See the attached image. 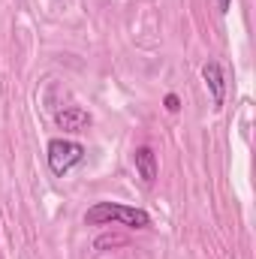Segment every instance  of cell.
I'll use <instances>...</instances> for the list:
<instances>
[{"label": "cell", "mask_w": 256, "mask_h": 259, "mask_svg": "<svg viewBox=\"0 0 256 259\" xmlns=\"http://www.w3.org/2000/svg\"><path fill=\"white\" fill-rule=\"evenodd\" d=\"M133 163H136V172H139V178H142L145 184H154V181H157V154H154L148 145L136 148Z\"/></svg>", "instance_id": "cell-5"}, {"label": "cell", "mask_w": 256, "mask_h": 259, "mask_svg": "<svg viewBox=\"0 0 256 259\" xmlns=\"http://www.w3.org/2000/svg\"><path fill=\"white\" fill-rule=\"evenodd\" d=\"M46 157H49V169L58 178H64L84 160V145H78L72 139H52L46 148Z\"/></svg>", "instance_id": "cell-2"}, {"label": "cell", "mask_w": 256, "mask_h": 259, "mask_svg": "<svg viewBox=\"0 0 256 259\" xmlns=\"http://www.w3.org/2000/svg\"><path fill=\"white\" fill-rule=\"evenodd\" d=\"M55 121H58L61 130H69V133H81V130L91 127V115L81 106H66V109H61L55 115Z\"/></svg>", "instance_id": "cell-4"}, {"label": "cell", "mask_w": 256, "mask_h": 259, "mask_svg": "<svg viewBox=\"0 0 256 259\" xmlns=\"http://www.w3.org/2000/svg\"><path fill=\"white\" fill-rule=\"evenodd\" d=\"M229 6H232V0H217V9H220V12H223V15H226V12H229Z\"/></svg>", "instance_id": "cell-8"}, {"label": "cell", "mask_w": 256, "mask_h": 259, "mask_svg": "<svg viewBox=\"0 0 256 259\" xmlns=\"http://www.w3.org/2000/svg\"><path fill=\"white\" fill-rule=\"evenodd\" d=\"M109 244H124V238L121 235H103V238H97V247H109Z\"/></svg>", "instance_id": "cell-6"}, {"label": "cell", "mask_w": 256, "mask_h": 259, "mask_svg": "<svg viewBox=\"0 0 256 259\" xmlns=\"http://www.w3.org/2000/svg\"><path fill=\"white\" fill-rule=\"evenodd\" d=\"M84 223L94 226H106V223H124L130 229H148L151 226V214L142 208H130L121 202H97L94 208H88Z\"/></svg>", "instance_id": "cell-1"}, {"label": "cell", "mask_w": 256, "mask_h": 259, "mask_svg": "<svg viewBox=\"0 0 256 259\" xmlns=\"http://www.w3.org/2000/svg\"><path fill=\"white\" fill-rule=\"evenodd\" d=\"M202 78H205V84H208V91H211V103H214V109H223V100H226L223 66L217 64V61H208V64L202 66Z\"/></svg>", "instance_id": "cell-3"}, {"label": "cell", "mask_w": 256, "mask_h": 259, "mask_svg": "<svg viewBox=\"0 0 256 259\" xmlns=\"http://www.w3.org/2000/svg\"><path fill=\"white\" fill-rule=\"evenodd\" d=\"M163 103H166V109H169V112H178V109H181V103H178V97H175V94H166V100H163Z\"/></svg>", "instance_id": "cell-7"}]
</instances>
